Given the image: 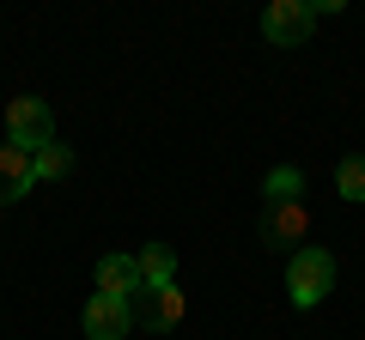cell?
I'll use <instances>...</instances> for the list:
<instances>
[{
    "mask_svg": "<svg viewBox=\"0 0 365 340\" xmlns=\"http://www.w3.org/2000/svg\"><path fill=\"white\" fill-rule=\"evenodd\" d=\"M37 188V170H31V152L13 140H0V207L6 201H25Z\"/></svg>",
    "mask_w": 365,
    "mask_h": 340,
    "instance_id": "52a82bcc",
    "label": "cell"
},
{
    "mask_svg": "<svg viewBox=\"0 0 365 340\" xmlns=\"http://www.w3.org/2000/svg\"><path fill=\"white\" fill-rule=\"evenodd\" d=\"M31 170H37V183H61L67 170H73V146H61V140L37 146V152H31Z\"/></svg>",
    "mask_w": 365,
    "mask_h": 340,
    "instance_id": "30bf717a",
    "label": "cell"
},
{
    "mask_svg": "<svg viewBox=\"0 0 365 340\" xmlns=\"http://www.w3.org/2000/svg\"><path fill=\"white\" fill-rule=\"evenodd\" d=\"M311 31H317L311 0H268V6H262V37H268L274 49H299Z\"/></svg>",
    "mask_w": 365,
    "mask_h": 340,
    "instance_id": "3957f363",
    "label": "cell"
},
{
    "mask_svg": "<svg viewBox=\"0 0 365 340\" xmlns=\"http://www.w3.org/2000/svg\"><path fill=\"white\" fill-rule=\"evenodd\" d=\"M304 231H311V207H304V201H280V207L262 213V243H268V249L304 243Z\"/></svg>",
    "mask_w": 365,
    "mask_h": 340,
    "instance_id": "8992f818",
    "label": "cell"
},
{
    "mask_svg": "<svg viewBox=\"0 0 365 340\" xmlns=\"http://www.w3.org/2000/svg\"><path fill=\"white\" fill-rule=\"evenodd\" d=\"M329 286H335V255L317 249V243L292 249V262H287V292H292V304H299V310H317V304L329 298Z\"/></svg>",
    "mask_w": 365,
    "mask_h": 340,
    "instance_id": "6da1fadb",
    "label": "cell"
},
{
    "mask_svg": "<svg viewBox=\"0 0 365 340\" xmlns=\"http://www.w3.org/2000/svg\"><path fill=\"white\" fill-rule=\"evenodd\" d=\"M128 310H134V328H146V334H165V328L182 322L189 298H182V286L170 280V286H140V292L128 298Z\"/></svg>",
    "mask_w": 365,
    "mask_h": 340,
    "instance_id": "7a4b0ae2",
    "label": "cell"
},
{
    "mask_svg": "<svg viewBox=\"0 0 365 340\" xmlns=\"http://www.w3.org/2000/svg\"><path fill=\"white\" fill-rule=\"evenodd\" d=\"M262 195H268V207H280V201H299V195H304V170L274 164L268 176H262Z\"/></svg>",
    "mask_w": 365,
    "mask_h": 340,
    "instance_id": "8fae6325",
    "label": "cell"
},
{
    "mask_svg": "<svg viewBox=\"0 0 365 340\" xmlns=\"http://www.w3.org/2000/svg\"><path fill=\"white\" fill-rule=\"evenodd\" d=\"M134 267H140V286H170V280H177V249L146 243L140 255H134Z\"/></svg>",
    "mask_w": 365,
    "mask_h": 340,
    "instance_id": "9c48e42d",
    "label": "cell"
},
{
    "mask_svg": "<svg viewBox=\"0 0 365 340\" xmlns=\"http://www.w3.org/2000/svg\"><path fill=\"white\" fill-rule=\"evenodd\" d=\"M79 322H86V340H128V334H134L128 298H104V292H91V298H86Z\"/></svg>",
    "mask_w": 365,
    "mask_h": 340,
    "instance_id": "5b68a950",
    "label": "cell"
},
{
    "mask_svg": "<svg viewBox=\"0 0 365 340\" xmlns=\"http://www.w3.org/2000/svg\"><path fill=\"white\" fill-rule=\"evenodd\" d=\"M335 195H341V201H353V207L365 201V152L341 158V170H335Z\"/></svg>",
    "mask_w": 365,
    "mask_h": 340,
    "instance_id": "7c38bea8",
    "label": "cell"
},
{
    "mask_svg": "<svg viewBox=\"0 0 365 340\" xmlns=\"http://www.w3.org/2000/svg\"><path fill=\"white\" fill-rule=\"evenodd\" d=\"M98 292H104V298H134V292H140L134 255H104V262H98Z\"/></svg>",
    "mask_w": 365,
    "mask_h": 340,
    "instance_id": "ba28073f",
    "label": "cell"
},
{
    "mask_svg": "<svg viewBox=\"0 0 365 340\" xmlns=\"http://www.w3.org/2000/svg\"><path fill=\"white\" fill-rule=\"evenodd\" d=\"M6 140L13 146H25V152H37V146H49L55 140V110L43 104V97H13L6 104Z\"/></svg>",
    "mask_w": 365,
    "mask_h": 340,
    "instance_id": "277c9868",
    "label": "cell"
}]
</instances>
